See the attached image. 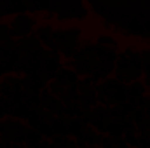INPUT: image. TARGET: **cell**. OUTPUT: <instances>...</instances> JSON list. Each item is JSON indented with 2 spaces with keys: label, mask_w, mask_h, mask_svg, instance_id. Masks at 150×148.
Segmentation results:
<instances>
[{
  "label": "cell",
  "mask_w": 150,
  "mask_h": 148,
  "mask_svg": "<svg viewBox=\"0 0 150 148\" xmlns=\"http://www.w3.org/2000/svg\"><path fill=\"white\" fill-rule=\"evenodd\" d=\"M113 75L119 82L126 85L140 80L143 75V61L140 58V52L131 47H127L124 52H119L113 65Z\"/></svg>",
  "instance_id": "cell-1"
},
{
  "label": "cell",
  "mask_w": 150,
  "mask_h": 148,
  "mask_svg": "<svg viewBox=\"0 0 150 148\" xmlns=\"http://www.w3.org/2000/svg\"><path fill=\"white\" fill-rule=\"evenodd\" d=\"M54 42L59 56H63L65 59H74V56L82 45V28L80 26L59 28L54 32Z\"/></svg>",
  "instance_id": "cell-2"
},
{
  "label": "cell",
  "mask_w": 150,
  "mask_h": 148,
  "mask_svg": "<svg viewBox=\"0 0 150 148\" xmlns=\"http://www.w3.org/2000/svg\"><path fill=\"white\" fill-rule=\"evenodd\" d=\"M38 26L37 16H32L28 12H19L16 16H12V19L9 21V30H11V38L14 40H23V38L30 37L35 28Z\"/></svg>",
  "instance_id": "cell-3"
},
{
  "label": "cell",
  "mask_w": 150,
  "mask_h": 148,
  "mask_svg": "<svg viewBox=\"0 0 150 148\" xmlns=\"http://www.w3.org/2000/svg\"><path fill=\"white\" fill-rule=\"evenodd\" d=\"M26 129L28 125L23 122V120H18V118H5L0 122V136H7L12 143H23L25 145V134H26Z\"/></svg>",
  "instance_id": "cell-4"
},
{
  "label": "cell",
  "mask_w": 150,
  "mask_h": 148,
  "mask_svg": "<svg viewBox=\"0 0 150 148\" xmlns=\"http://www.w3.org/2000/svg\"><path fill=\"white\" fill-rule=\"evenodd\" d=\"M54 26L49 23H40L35 28V35H37L40 45L47 51V52H58L56 42H54Z\"/></svg>",
  "instance_id": "cell-5"
},
{
  "label": "cell",
  "mask_w": 150,
  "mask_h": 148,
  "mask_svg": "<svg viewBox=\"0 0 150 148\" xmlns=\"http://www.w3.org/2000/svg\"><path fill=\"white\" fill-rule=\"evenodd\" d=\"M54 80H56L59 85H63L65 89H68V87H74V85L79 84V75L75 73V70H70V68L61 66V68L58 70L56 77H54Z\"/></svg>",
  "instance_id": "cell-6"
},
{
  "label": "cell",
  "mask_w": 150,
  "mask_h": 148,
  "mask_svg": "<svg viewBox=\"0 0 150 148\" xmlns=\"http://www.w3.org/2000/svg\"><path fill=\"white\" fill-rule=\"evenodd\" d=\"M98 105V94H96V85L91 89H86L82 92H79V106L84 111L93 110Z\"/></svg>",
  "instance_id": "cell-7"
},
{
  "label": "cell",
  "mask_w": 150,
  "mask_h": 148,
  "mask_svg": "<svg viewBox=\"0 0 150 148\" xmlns=\"http://www.w3.org/2000/svg\"><path fill=\"white\" fill-rule=\"evenodd\" d=\"M74 70H75V73L79 75V78L91 77L93 75V59H89V58L74 59Z\"/></svg>",
  "instance_id": "cell-8"
},
{
  "label": "cell",
  "mask_w": 150,
  "mask_h": 148,
  "mask_svg": "<svg viewBox=\"0 0 150 148\" xmlns=\"http://www.w3.org/2000/svg\"><path fill=\"white\" fill-rule=\"evenodd\" d=\"M51 127H52V132L54 136H68V118L67 117H51L49 120Z\"/></svg>",
  "instance_id": "cell-9"
},
{
  "label": "cell",
  "mask_w": 150,
  "mask_h": 148,
  "mask_svg": "<svg viewBox=\"0 0 150 148\" xmlns=\"http://www.w3.org/2000/svg\"><path fill=\"white\" fill-rule=\"evenodd\" d=\"M126 132V127H124V120H117V118H110L107 122V129H105V134L110 136V138H122Z\"/></svg>",
  "instance_id": "cell-10"
},
{
  "label": "cell",
  "mask_w": 150,
  "mask_h": 148,
  "mask_svg": "<svg viewBox=\"0 0 150 148\" xmlns=\"http://www.w3.org/2000/svg\"><path fill=\"white\" fill-rule=\"evenodd\" d=\"M30 111H32V108H28L23 101H12L11 103V117L12 118H18V120L26 122Z\"/></svg>",
  "instance_id": "cell-11"
},
{
  "label": "cell",
  "mask_w": 150,
  "mask_h": 148,
  "mask_svg": "<svg viewBox=\"0 0 150 148\" xmlns=\"http://www.w3.org/2000/svg\"><path fill=\"white\" fill-rule=\"evenodd\" d=\"M86 127H87V124L82 118H68V136L70 138H74V140L80 138Z\"/></svg>",
  "instance_id": "cell-12"
},
{
  "label": "cell",
  "mask_w": 150,
  "mask_h": 148,
  "mask_svg": "<svg viewBox=\"0 0 150 148\" xmlns=\"http://www.w3.org/2000/svg\"><path fill=\"white\" fill-rule=\"evenodd\" d=\"M149 89L143 84V80H134L131 84H127V99L129 98H140V96H147Z\"/></svg>",
  "instance_id": "cell-13"
},
{
  "label": "cell",
  "mask_w": 150,
  "mask_h": 148,
  "mask_svg": "<svg viewBox=\"0 0 150 148\" xmlns=\"http://www.w3.org/2000/svg\"><path fill=\"white\" fill-rule=\"evenodd\" d=\"M44 140H45V138L38 132L37 129H32V127H28V129H26V134H25V145H26L28 148L38 147Z\"/></svg>",
  "instance_id": "cell-14"
},
{
  "label": "cell",
  "mask_w": 150,
  "mask_h": 148,
  "mask_svg": "<svg viewBox=\"0 0 150 148\" xmlns=\"http://www.w3.org/2000/svg\"><path fill=\"white\" fill-rule=\"evenodd\" d=\"M96 45H100V47H107V49H113V51H117L119 49V42H117V38L112 37V35H98L96 37V42H94Z\"/></svg>",
  "instance_id": "cell-15"
},
{
  "label": "cell",
  "mask_w": 150,
  "mask_h": 148,
  "mask_svg": "<svg viewBox=\"0 0 150 148\" xmlns=\"http://www.w3.org/2000/svg\"><path fill=\"white\" fill-rule=\"evenodd\" d=\"M11 117V101L0 94V122Z\"/></svg>",
  "instance_id": "cell-16"
},
{
  "label": "cell",
  "mask_w": 150,
  "mask_h": 148,
  "mask_svg": "<svg viewBox=\"0 0 150 148\" xmlns=\"http://www.w3.org/2000/svg\"><path fill=\"white\" fill-rule=\"evenodd\" d=\"M129 118H131V122L138 127V125H142L145 120H147V115H145V108H134V111L129 115Z\"/></svg>",
  "instance_id": "cell-17"
},
{
  "label": "cell",
  "mask_w": 150,
  "mask_h": 148,
  "mask_svg": "<svg viewBox=\"0 0 150 148\" xmlns=\"http://www.w3.org/2000/svg\"><path fill=\"white\" fill-rule=\"evenodd\" d=\"M47 89H49V92H51L52 96H56V98H59V99L65 96V91H67V89H65L63 85H59L56 80H51V82L47 84Z\"/></svg>",
  "instance_id": "cell-18"
},
{
  "label": "cell",
  "mask_w": 150,
  "mask_h": 148,
  "mask_svg": "<svg viewBox=\"0 0 150 148\" xmlns=\"http://www.w3.org/2000/svg\"><path fill=\"white\" fill-rule=\"evenodd\" d=\"M70 140H72V138H67V136H54V138L49 140V141H51L52 148H67L68 143H70Z\"/></svg>",
  "instance_id": "cell-19"
},
{
  "label": "cell",
  "mask_w": 150,
  "mask_h": 148,
  "mask_svg": "<svg viewBox=\"0 0 150 148\" xmlns=\"http://www.w3.org/2000/svg\"><path fill=\"white\" fill-rule=\"evenodd\" d=\"M143 75H145L143 84L147 85V89H150V61H145L143 63Z\"/></svg>",
  "instance_id": "cell-20"
},
{
  "label": "cell",
  "mask_w": 150,
  "mask_h": 148,
  "mask_svg": "<svg viewBox=\"0 0 150 148\" xmlns=\"http://www.w3.org/2000/svg\"><path fill=\"white\" fill-rule=\"evenodd\" d=\"M12 141L7 138V136H0V148H12Z\"/></svg>",
  "instance_id": "cell-21"
},
{
  "label": "cell",
  "mask_w": 150,
  "mask_h": 148,
  "mask_svg": "<svg viewBox=\"0 0 150 148\" xmlns=\"http://www.w3.org/2000/svg\"><path fill=\"white\" fill-rule=\"evenodd\" d=\"M140 52V58H142V61L145 63V61H150V47H145V49H142V51H138Z\"/></svg>",
  "instance_id": "cell-22"
},
{
  "label": "cell",
  "mask_w": 150,
  "mask_h": 148,
  "mask_svg": "<svg viewBox=\"0 0 150 148\" xmlns=\"http://www.w3.org/2000/svg\"><path fill=\"white\" fill-rule=\"evenodd\" d=\"M113 148H127V143L124 138H113Z\"/></svg>",
  "instance_id": "cell-23"
},
{
  "label": "cell",
  "mask_w": 150,
  "mask_h": 148,
  "mask_svg": "<svg viewBox=\"0 0 150 148\" xmlns=\"http://www.w3.org/2000/svg\"><path fill=\"white\" fill-rule=\"evenodd\" d=\"M35 148H52V145H51V141L49 140H44L38 147H35Z\"/></svg>",
  "instance_id": "cell-24"
},
{
  "label": "cell",
  "mask_w": 150,
  "mask_h": 148,
  "mask_svg": "<svg viewBox=\"0 0 150 148\" xmlns=\"http://www.w3.org/2000/svg\"><path fill=\"white\" fill-rule=\"evenodd\" d=\"M12 148H28V147H26V145H23V143H21V145H19V143H14Z\"/></svg>",
  "instance_id": "cell-25"
},
{
  "label": "cell",
  "mask_w": 150,
  "mask_h": 148,
  "mask_svg": "<svg viewBox=\"0 0 150 148\" xmlns=\"http://www.w3.org/2000/svg\"><path fill=\"white\" fill-rule=\"evenodd\" d=\"M147 108H150V94H149V106H147Z\"/></svg>",
  "instance_id": "cell-26"
},
{
  "label": "cell",
  "mask_w": 150,
  "mask_h": 148,
  "mask_svg": "<svg viewBox=\"0 0 150 148\" xmlns=\"http://www.w3.org/2000/svg\"><path fill=\"white\" fill-rule=\"evenodd\" d=\"M0 19H2V12H0Z\"/></svg>",
  "instance_id": "cell-27"
},
{
  "label": "cell",
  "mask_w": 150,
  "mask_h": 148,
  "mask_svg": "<svg viewBox=\"0 0 150 148\" xmlns=\"http://www.w3.org/2000/svg\"><path fill=\"white\" fill-rule=\"evenodd\" d=\"M127 148H133V147H127Z\"/></svg>",
  "instance_id": "cell-28"
},
{
  "label": "cell",
  "mask_w": 150,
  "mask_h": 148,
  "mask_svg": "<svg viewBox=\"0 0 150 148\" xmlns=\"http://www.w3.org/2000/svg\"><path fill=\"white\" fill-rule=\"evenodd\" d=\"M86 148H91V147H86Z\"/></svg>",
  "instance_id": "cell-29"
},
{
  "label": "cell",
  "mask_w": 150,
  "mask_h": 148,
  "mask_svg": "<svg viewBox=\"0 0 150 148\" xmlns=\"http://www.w3.org/2000/svg\"><path fill=\"white\" fill-rule=\"evenodd\" d=\"M98 148H101V147H98Z\"/></svg>",
  "instance_id": "cell-30"
}]
</instances>
